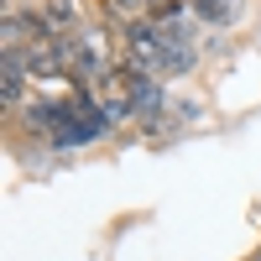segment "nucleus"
Listing matches in <instances>:
<instances>
[{"instance_id":"f257e3e1","label":"nucleus","mask_w":261,"mask_h":261,"mask_svg":"<svg viewBox=\"0 0 261 261\" xmlns=\"http://www.w3.org/2000/svg\"><path fill=\"white\" fill-rule=\"evenodd\" d=\"M120 84H125V94L136 99V110H146V115L167 105V94H162V79H146V73H130V68H125V73H120Z\"/></svg>"},{"instance_id":"f03ea898","label":"nucleus","mask_w":261,"mask_h":261,"mask_svg":"<svg viewBox=\"0 0 261 261\" xmlns=\"http://www.w3.org/2000/svg\"><path fill=\"white\" fill-rule=\"evenodd\" d=\"M0 99H6L11 110L27 99V63H21V53H6V58H0Z\"/></svg>"},{"instance_id":"7ed1b4c3","label":"nucleus","mask_w":261,"mask_h":261,"mask_svg":"<svg viewBox=\"0 0 261 261\" xmlns=\"http://www.w3.org/2000/svg\"><path fill=\"white\" fill-rule=\"evenodd\" d=\"M42 21H47L53 37H68L79 27V11H73V0H42Z\"/></svg>"},{"instance_id":"20e7f679","label":"nucleus","mask_w":261,"mask_h":261,"mask_svg":"<svg viewBox=\"0 0 261 261\" xmlns=\"http://www.w3.org/2000/svg\"><path fill=\"white\" fill-rule=\"evenodd\" d=\"M199 6H209V0H193V11H199Z\"/></svg>"},{"instance_id":"39448f33","label":"nucleus","mask_w":261,"mask_h":261,"mask_svg":"<svg viewBox=\"0 0 261 261\" xmlns=\"http://www.w3.org/2000/svg\"><path fill=\"white\" fill-rule=\"evenodd\" d=\"M251 261H261V251H256V256H251Z\"/></svg>"}]
</instances>
